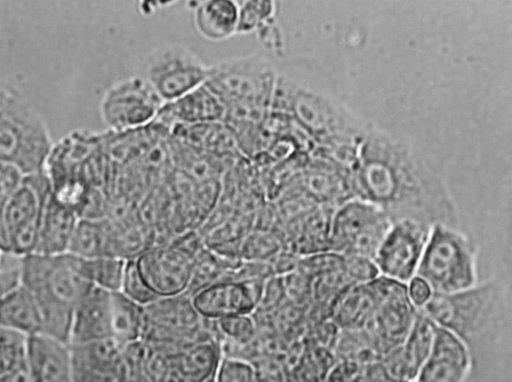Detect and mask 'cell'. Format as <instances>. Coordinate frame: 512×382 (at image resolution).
<instances>
[{"label":"cell","mask_w":512,"mask_h":382,"mask_svg":"<svg viewBox=\"0 0 512 382\" xmlns=\"http://www.w3.org/2000/svg\"><path fill=\"white\" fill-rule=\"evenodd\" d=\"M210 69L211 65L190 48L178 43H165L148 53L143 77L166 103L205 84Z\"/></svg>","instance_id":"obj_8"},{"label":"cell","mask_w":512,"mask_h":382,"mask_svg":"<svg viewBox=\"0 0 512 382\" xmlns=\"http://www.w3.org/2000/svg\"><path fill=\"white\" fill-rule=\"evenodd\" d=\"M166 146L172 169L194 183L221 180L236 162V159L217 156L170 135Z\"/></svg>","instance_id":"obj_20"},{"label":"cell","mask_w":512,"mask_h":382,"mask_svg":"<svg viewBox=\"0 0 512 382\" xmlns=\"http://www.w3.org/2000/svg\"><path fill=\"white\" fill-rule=\"evenodd\" d=\"M144 328V307L122 292L111 293L112 337L123 344L141 340Z\"/></svg>","instance_id":"obj_27"},{"label":"cell","mask_w":512,"mask_h":382,"mask_svg":"<svg viewBox=\"0 0 512 382\" xmlns=\"http://www.w3.org/2000/svg\"><path fill=\"white\" fill-rule=\"evenodd\" d=\"M392 223L383 209L369 201L347 202L329 223L328 251L373 260Z\"/></svg>","instance_id":"obj_6"},{"label":"cell","mask_w":512,"mask_h":382,"mask_svg":"<svg viewBox=\"0 0 512 382\" xmlns=\"http://www.w3.org/2000/svg\"><path fill=\"white\" fill-rule=\"evenodd\" d=\"M407 293L411 303L417 309L422 307L433 294L430 286L416 275L407 283Z\"/></svg>","instance_id":"obj_38"},{"label":"cell","mask_w":512,"mask_h":382,"mask_svg":"<svg viewBox=\"0 0 512 382\" xmlns=\"http://www.w3.org/2000/svg\"><path fill=\"white\" fill-rule=\"evenodd\" d=\"M472 354L450 331L435 325L431 350L413 382H465Z\"/></svg>","instance_id":"obj_14"},{"label":"cell","mask_w":512,"mask_h":382,"mask_svg":"<svg viewBox=\"0 0 512 382\" xmlns=\"http://www.w3.org/2000/svg\"><path fill=\"white\" fill-rule=\"evenodd\" d=\"M25 365L30 382H73L69 343L48 334L26 338Z\"/></svg>","instance_id":"obj_16"},{"label":"cell","mask_w":512,"mask_h":382,"mask_svg":"<svg viewBox=\"0 0 512 382\" xmlns=\"http://www.w3.org/2000/svg\"><path fill=\"white\" fill-rule=\"evenodd\" d=\"M342 271L353 284L367 283L380 275L372 259L355 255L343 256Z\"/></svg>","instance_id":"obj_36"},{"label":"cell","mask_w":512,"mask_h":382,"mask_svg":"<svg viewBox=\"0 0 512 382\" xmlns=\"http://www.w3.org/2000/svg\"><path fill=\"white\" fill-rule=\"evenodd\" d=\"M417 310L456 335L472 354L496 343L504 322L505 295L501 284L490 279L456 293H433Z\"/></svg>","instance_id":"obj_1"},{"label":"cell","mask_w":512,"mask_h":382,"mask_svg":"<svg viewBox=\"0 0 512 382\" xmlns=\"http://www.w3.org/2000/svg\"><path fill=\"white\" fill-rule=\"evenodd\" d=\"M69 345L73 382H116L126 344L109 337Z\"/></svg>","instance_id":"obj_17"},{"label":"cell","mask_w":512,"mask_h":382,"mask_svg":"<svg viewBox=\"0 0 512 382\" xmlns=\"http://www.w3.org/2000/svg\"><path fill=\"white\" fill-rule=\"evenodd\" d=\"M111 293L93 286L80 299L72 315L69 344L112 337Z\"/></svg>","instance_id":"obj_19"},{"label":"cell","mask_w":512,"mask_h":382,"mask_svg":"<svg viewBox=\"0 0 512 382\" xmlns=\"http://www.w3.org/2000/svg\"><path fill=\"white\" fill-rule=\"evenodd\" d=\"M52 146L41 115L22 97L9 93L0 108V164L23 176L40 172Z\"/></svg>","instance_id":"obj_4"},{"label":"cell","mask_w":512,"mask_h":382,"mask_svg":"<svg viewBox=\"0 0 512 382\" xmlns=\"http://www.w3.org/2000/svg\"><path fill=\"white\" fill-rule=\"evenodd\" d=\"M265 280H220L190 297L198 313L208 320L251 314L259 303Z\"/></svg>","instance_id":"obj_13"},{"label":"cell","mask_w":512,"mask_h":382,"mask_svg":"<svg viewBox=\"0 0 512 382\" xmlns=\"http://www.w3.org/2000/svg\"><path fill=\"white\" fill-rule=\"evenodd\" d=\"M276 74L271 57L255 51L211 65L205 85L225 109L249 107L269 111Z\"/></svg>","instance_id":"obj_5"},{"label":"cell","mask_w":512,"mask_h":382,"mask_svg":"<svg viewBox=\"0 0 512 382\" xmlns=\"http://www.w3.org/2000/svg\"><path fill=\"white\" fill-rule=\"evenodd\" d=\"M192 22L196 32L205 40L220 42L237 34L238 3L232 0L193 2Z\"/></svg>","instance_id":"obj_22"},{"label":"cell","mask_w":512,"mask_h":382,"mask_svg":"<svg viewBox=\"0 0 512 382\" xmlns=\"http://www.w3.org/2000/svg\"><path fill=\"white\" fill-rule=\"evenodd\" d=\"M9 92L7 91V89L5 88V85L3 83V80H2V77L0 75V108L2 107V105L4 104L7 96H8Z\"/></svg>","instance_id":"obj_39"},{"label":"cell","mask_w":512,"mask_h":382,"mask_svg":"<svg viewBox=\"0 0 512 382\" xmlns=\"http://www.w3.org/2000/svg\"><path fill=\"white\" fill-rule=\"evenodd\" d=\"M51 187L42 171L23 176L2 214L4 248L22 256L34 253Z\"/></svg>","instance_id":"obj_7"},{"label":"cell","mask_w":512,"mask_h":382,"mask_svg":"<svg viewBox=\"0 0 512 382\" xmlns=\"http://www.w3.org/2000/svg\"><path fill=\"white\" fill-rule=\"evenodd\" d=\"M0 327L26 338L42 332L36 300L26 286L21 285L0 299Z\"/></svg>","instance_id":"obj_25"},{"label":"cell","mask_w":512,"mask_h":382,"mask_svg":"<svg viewBox=\"0 0 512 382\" xmlns=\"http://www.w3.org/2000/svg\"><path fill=\"white\" fill-rule=\"evenodd\" d=\"M120 292L143 307L159 298L142 276L136 259L126 260L125 262Z\"/></svg>","instance_id":"obj_33"},{"label":"cell","mask_w":512,"mask_h":382,"mask_svg":"<svg viewBox=\"0 0 512 382\" xmlns=\"http://www.w3.org/2000/svg\"><path fill=\"white\" fill-rule=\"evenodd\" d=\"M239 13L237 34L257 33L275 22L276 3L274 1H237Z\"/></svg>","instance_id":"obj_32"},{"label":"cell","mask_w":512,"mask_h":382,"mask_svg":"<svg viewBox=\"0 0 512 382\" xmlns=\"http://www.w3.org/2000/svg\"><path fill=\"white\" fill-rule=\"evenodd\" d=\"M75 257L80 273L92 286L110 292L120 291L126 260L113 256Z\"/></svg>","instance_id":"obj_28"},{"label":"cell","mask_w":512,"mask_h":382,"mask_svg":"<svg viewBox=\"0 0 512 382\" xmlns=\"http://www.w3.org/2000/svg\"><path fill=\"white\" fill-rule=\"evenodd\" d=\"M23 285L33 294L42 332L69 343L76 304L93 287L80 273L70 253L24 256Z\"/></svg>","instance_id":"obj_2"},{"label":"cell","mask_w":512,"mask_h":382,"mask_svg":"<svg viewBox=\"0 0 512 382\" xmlns=\"http://www.w3.org/2000/svg\"><path fill=\"white\" fill-rule=\"evenodd\" d=\"M205 382H215L214 376H213V377H211L210 379H208V380H207V381H205Z\"/></svg>","instance_id":"obj_40"},{"label":"cell","mask_w":512,"mask_h":382,"mask_svg":"<svg viewBox=\"0 0 512 382\" xmlns=\"http://www.w3.org/2000/svg\"><path fill=\"white\" fill-rule=\"evenodd\" d=\"M22 177L23 175L15 168L0 164V244L3 248L2 214L9 198L19 185Z\"/></svg>","instance_id":"obj_37"},{"label":"cell","mask_w":512,"mask_h":382,"mask_svg":"<svg viewBox=\"0 0 512 382\" xmlns=\"http://www.w3.org/2000/svg\"><path fill=\"white\" fill-rule=\"evenodd\" d=\"M224 117V105L203 84L176 100L164 103L155 121L165 126L170 132L175 125L221 122Z\"/></svg>","instance_id":"obj_18"},{"label":"cell","mask_w":512,"mask_h":382,"mask_svg":"<svg viewBox=\"0 0 512 382\" xmlns=\"http://www.w3.org/2000/svg\"><path fill=\"white\" fill-rule=\"evenodd\" d=\"M282 248V241L274 231L252 229L237 243L240 260H269Z\"/></svg>","instance_id":"obj_31"},{"label":"cell","mask_w":512,"mask_h":382,"mask_svg":"<svg viewBox=\"0 0 512 382\" xmlns=\"http://www.w3.org/2000/svg\"><path fill=\"white\" fill-rule=\"evenodd\" d=\"M24 256L3 249L0 254V299L23 285Z\"/></svg>","instance_id":"obj_34"},{"label":"cell","mask_w":512,"mask_h":382,"mask_svg":"<svg viewBox=\"0 0 512 382\" xmlns=\"http://www.w3.org/2000/svg\"><path fill=\"white\" fill-rule=\"evenodd\" d=\"M170 136L196 148L224 158L244 157L239 149L233 130L223 121L193 125H175Z\"/></svg>","instance_id":"obj_24"},{"label":"cell","mask_w":512,"mask_h":382,"mask_svg":"<svg viewBox=\"0 0 512 382\" xmlns=\"http://www.w3.org/2000/svg\"><path fill=\"white\" fill-rule=\"evenodd\" d=\"M478 250L472 240L454 227H431L416 276L422 278L434 294H451L478 283Z\"/></svg>","instance_id":"obj_3"},{"label":"cell","mask_w":512,"mask_h":382,"mask_svg":"<svg viewBox=\"0 0 512 382\" xmlns=\"http://www.w3.org/2000/svg\"><path fill=\"white\" fill-rule=\"evenodd\" d=\"M195 256L171 240L149 249L137 259L138 268L150 288L159 296L186 294Z\"/></svg>","instance_id":"obj_12"},{"label":"cell","mask_w":512,"mask_h":382,"mask_svg":"<svg viewBox=\"0 0 512 382\" xmlns=\"http://www.w3.org/2000/svg\"><path fill=\"white\" fill-rule=\"evenodd\" d=\"M430 230L416 220L394 221L373 259L379 274L407 284L416 275Z\"/></svg>","instance_id":"obj_11"},{"label":"cell","mask_w":512,"mask_h":382,"mask_svg":"<svg viewBox=\"0 0 512 382\" xmlns=\"http://www.w3.org/2000/svg\"><path fill=\"white\" fill-rule=\"evenodd\" d=\"M3 249H4V248H3V247L1 246V244H0V254H1V252H2V250H3Z\"/></svg>","instance_id":"obj_41"},{"label":"cell","mask_w":512,"mask_h":382,"mask_svg":"<svg viewBox=\"0 0 512 382\" xmlns=\"http://www.w3.org/2000/svg\"><path fill=\"white\" fill-rule=\"evenodd\" d=\"M78 219L72 209L50 196L42 214L34 253L45 255L66 253Z\"/></svg>","instance_id":"obj_23"},{"label":"cell","mask_w":512,"mask_h":382,"mask_svg":"<svg viewBox=\"0 0 512 382\" xmlns=\"http://www.w3.org/2000/svg\"><path fill=\"white\" fill-rule=\"evenodd\" d=\"M215 382H254V366L246 361L222 356L214 375Z\"/></svg>","instance_id":"obj_35"},{"label":"cell","mask_w":512,"mask_h":382,"mask_svg":"<svg viewBox=\"0 0 512 382\" xmlns=\"http://www.w3.org/2000/svg\"><path fill=\"white\" fill-rule=\"evenodd\" d=\"M113 236L114 228L106 218L78 219L66 253L82 258L112 256Z\"/></svg>","instance_id":"obj_26"},{"label":"cell","mask_w":512,"mask_h":382,"mask_svg":"<svg viewBox=\"0 0 512 382\" xmlns=\"http://www.w3.org/2000/svg\"><path fill=\"white\" fill-rule=\"evenodd\" d=\"M379 300L375 279L352 284L337 299L331 315L336 326L344 330L364 329L370 322Z\"/></svg>","instance_id":"obj_21"},{"label":"cell","mask_w":512,"mask_h":382,"mask_svg":"<svg viewBox=\"0 0 512 382\" xmlns=\"http://www.w3.org/2000/svg\"><path fill=\"white\" fill-rule=\"evenodd\" d=\"M163 104L145 78L134 75L105 91L99 112L107 130L119 132L154 122Z\"/></svg>","instance_id":"obj_9"},{"label":"cell","mask_w":512,"mask_h":382,"mask_svg":"<svg viewBox=\"0 0 512 382\" xmlns=\"http://www.w3.org/2000/svg\"><path fill=\"white\" fill-rule=\"evenodd\" d=\"M323 382H395L380 361L339 360L324 376Z\"/></svg>","instance_id":"obj_30"},{"label":"cell","mask_w":512,"mask_h":382,"mask_svg":"<svg viewBox=\"0 0 512 382\" xmlns=\"http://www.w3.org/2000/svg\"><path fill=\"white\" fill-rule=\"evenodd\" d=\"M435 324L417 310L403 342L380 358L385 371L395 382H413L426 360L434 339Z\"/></svg>","instance_id":"obj_15"},{"label":"cell","mask_w":512,"mask_h":382,"mask_svg":"<svg viewBox=\"0 0 512 382\" xmlns=\"http://www.w3.org/2000/svg\"><path fill=\"white\" fill-rule=\"evenodd\" d=\"M379 300L364 328L374 342L380 358L399 346L411 329L417 308L411 303L407 284L382 275L375 278Z\"/></svg>","instance_id":"obj_10"},{"label":"cell","mask_w":512,"mask_h":382,"mask_svg":"<svg viewBox=\"0 0 512 382\" xmlns=\"http://www.w3.org/2000/svg\"><path fill=\"white\" fill-rule=\"evenodd\" d=\"M238 262L229 260L205 246L194 259L186 294L192 296L197 291L223 280Z\"/></svg>","instance_id":"obj_29"}]
</instances>
